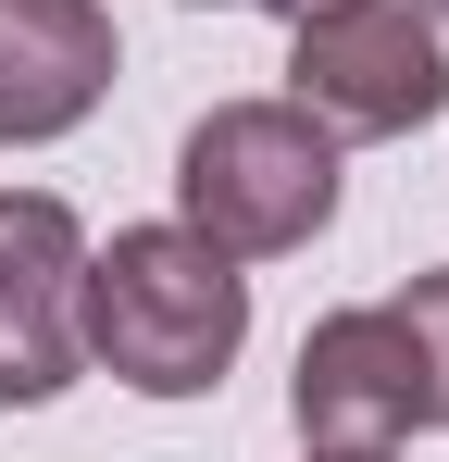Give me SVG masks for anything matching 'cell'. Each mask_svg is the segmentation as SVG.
<instances>
[{"label":"cell","instance_id":"5","mask_svg":"<svg viewBox=\"0 0 449 462\" xmlns=\"http://www.w3.org/2000/svg\"><path fill=\"white\" fill-rule=\"evenodd\" d=\"M288 412L312 450H399L425 425V350L412 325L374 300V312H325L299 337V375H288Z\"/></svg>","mask_w":449,"mask_h":462},{"label":"cell","instance_id":"1","mask_svg":"<svg viewBox=\"0 0 449 462\" xmlns=\"http://www.w3.org/2000/svg\"><path fill=\"white\" fill-rule=\"evenodd\" d=\"M75 337H87V363H113L138 400H200L250 350V275L200 226H113V250H87Z\"/></svg>","mask_w":449,"mask_h":462},{"label":"cell","instance_id":"10","mask_svg":"<svg viewBox=\"0 0 449 462\" xmlns=\"http://www.w3.org/2000/svg\"><path fill=\"white\" fill-rule=\"evenodd\" d=\"M412 13H437V25H449V0H412Z\"/></svg>","mask_w":449,"mask_h":462},{"label":"cell","instance_id":"9","mask_svg":"<svg viewBox=\"0 0 449 462\" xmlns=\"http://www.w3.org/2000/svg\"><path fill=\"white\" fill-rule=\"evenodd\" d=\"M262 13H312V0H262Z\"/></svg>","mask_w":449,"mask_h":462},{"label":"cell","instance_id":"4","mask_svg":"<svg viewBox=\"0 0 449 462\" xmlns=\"http://www.w3.org/2000/svg\"><path fill=\"white\" fill-rule=\"evenodd\" d=\"M75 288H87V226L50 188H0V412H38L87 375Z\"/></svg>","mask_w":449,"mask_h":462},{"label":"cell","instance_id":"2","mask_svg":"<svg viewBox=\"0 0 449 462\" xmlns=\"http://www.w3.org/2000/svg\"><path fill=\"white\" fill-rule=\"evenodd\" d=\"M337 213V138L299 100H224L175 151V226H200L224 263H275L312 250Z\"/></svg>","mask_w":449,"mask_h":462},{"label":"cell","instance_id":"3","mask_svg":"<svg viewBox=\"0 0 449 462\" xmlns=\"http://www.w3.org/2000/svg\"><path fill=\"white\" fill-rule=\"evenodd\" d=\"M288 100L350 151V138H412L449 113V38L412 0H312L288 13Z\"/></svg>","mask_w":449,"mask_h":462},{"label":"cell","instance_id":"8","mask_svg":"<svg viewBox=\"0 0 449 462\" xmlns=\"http://www.w3.org/2000/svg\"><path fill=\"white\" fill-rule=\"evenodd\" d=\"M312 462H387V450H312Z\"/></svg>","mask_w":449,"mask_h":462},{"label":"cell","instance_id":"7","mask_svg":"<svg viewBox=\"0 0 449 462\" xmlns=\"http://www.w3.org/2000/svg\"><path fill=\"white\" fill-rule=\"evenodd\" d=\"M387 312H399L412 350H425V425H449V263H437V275H412Z\"/></svg>","mask_w":449,"mask_h":462},{"label":"cell","instance_id":"6","mask_svg":"<svg viewBox=\"0 0 449 462\" xmlns=\"http://www.w3.org/2000/svg\"><path fill=\"white\" fill-rule=\"evenodd\" d=\"M113 13L100 0H0V151L75 138L113 100Z\"/></svg>","mask_w":449,"mask_h":462}]
</instances>
